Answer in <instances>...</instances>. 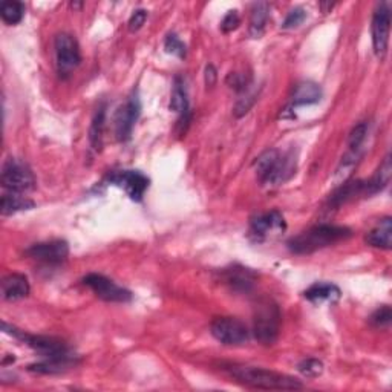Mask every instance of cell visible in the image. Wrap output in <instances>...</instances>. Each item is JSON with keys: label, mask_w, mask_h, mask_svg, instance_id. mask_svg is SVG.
Returning <instances> with one entry per match:
<instances>
[{"label": "cell", "mask_w": 392, "mask_h": 392, "mask_svg": "<svg viewBox=\"0 0 392 392\" xmlns=\"http://www.w3.org/2000/svg\"><path fill=\"white\" fill-rule=\"evenodd\" d=\"M226 371L239 383L256 389L298 391L304 388V383L291 376H287V374L259 367H250V365H228V367H226Z\"/></svg>", "instance_id": "cell-1"}, {"label": "cell", "mask_w": 392, "mask_h": 392, "mask_svg": "<svg viewBox=\"0 0 392 392\" xmlns=\"http://www.w3.org/2000/svg\"><path fill=\"white\" fill-rule=\"evenodd\" d=\"M351 235L353 231L348 227L320 224L291 238L287 245L290 252L294 255H311L317 250H322V248L341 243V240L348 239Z\"/></svg>", "instance_id": "cell-2"}, {"label": "cell", "mask_w": 392, "mask_h": 392, "mask_svg": "<svg viewBox=\"0 0 392 392\" xmlns=\"http://www.w3.org/2000/svg\"><path fill=\"white\" fill-rule=\"evenodd\" d=\"M255 167L262 184L279 185L296 173V158L291 152L281 154L279 150L270 149L256 158Z\"/></svg>", "instance_id": "cell-3"}, {"label": "cell", "mask_w": 392, "mask_h": 392, "mask_svg": "<svg viewBox=\"0 0 392 392\" xmlns=\"http://www.w3.org/2000/svg\"><path fill=\"white\" fill-rule=\"evenodd\" d=\"M281 310L271 300L257 304L253 319V336L259 343L270 346L279 337L281 331Z\"/></svg>", "instance_id": "cell-4"}, {"label": "cell", "mask_w": 392, "mask_h": 392, "mask_svg": "<svg viewBox=\"0 0 392 392\" xmlns=\"http://www.w3.org/2000/svg\"><path fill=\"white\" fill-rule=\"evenodd\" d=\"M4 331L6 334H11L19 341L25 342L26 345L32 348L35 353H39L42 357L44 359H59V357H74V354L71 353L69 346L60 341L57 337H48V336H35V334H28L22 331V329H17L13 325H8L6 322L2 324Z\"/></svg>", "instance_id": "cell-5"}, {"label": "cell", "mask_w": 392, "mask_h": 392, "mask_svg": "<svg viewBox=\"0 0 392 392\" xmlns=\"http://www.w3.org/2000/svg\"><path fill=\"white\" fill-rule=\"evenodd\" d=\"M2 185L8 192L23 193L35 189V176L31 169L16 158H10L2 167Z\"/></svg>", "instance_id": "cell-6"}, {"label": "cell", "mask_w": 392, "mask_h": 392, "mask_svg": "<svg viewBox=\"0 0 392 392\" xmlns=\"http://www.w3.org/2000/svg\"><path fill=\"white\" fill-rule=\"evenodd\" d=\"M210 333L218 342L227 346L244 345L250 338L247 325L236 317H216L210 325Z\"/></svg>", "instance_id": "cell-7"}, {"label": "cell", "mask_w": 392, "mask_h": 392, "mask_svg": "<svg viewBox=\"0 0 392 392\" xmlns=\"http://www.w3.org/2000/svg\"><path fill=\"white\" fill-rule=\"evenodd\" d=\"M140 114H141V102H140L138 92L132 91L128 102L117 111L114 118L115 135H117L118 141L124 142L130 140L133 126H135V123L138 121Z\"/></svg>", "instance_id": "cell-8"}, {"label": "cell", "mask_w": 392, "mask_h": 392, "mask_svg": "<svg viewBox=\"0 0 392 392\" xmlns=\"http://www.w3.org/2000/svg\"><path fill=\"white\" fill-rule=\"evenodd\" d=\"M83 283L91 288L98 298L106 302H118V304H126L132 300V293L126 288L120 287L112 279L106 278L103 274L91 273L83 278Z\"/></svg>", "instance_id": "cell-9"}, {"label": "cell", "mask_w": 392, "mask_h": 392, "mask_svg": "<svg viewBox=\"0 0 392 392\" xmlns=\"http://www.w3.org/2000/svg\"><path fill=\"white\" fill-rule=\"evenodd\" d=\"M56 47V56H57V66L60 74H69L71 71L75 69L80 61H82V54H80V47L75 37L61 32L56 37L54 42Z\"/></svg>", "instance_id": "cell-10"}, {"label": "cell", "mask_w": 392, "mask_h": 392, "mask_svg": "<svg viewBox=\"0 0 392 392\" xmlns=\"http://www.w3.org/2000/svg\"><path fill=\"white\" fill-rule=\"evenodd\" d=\"M389 30H391V10L388 4H380L377 10L374 11L372 17V47L374 52L379 57H383L388 51V43H389Z\"/></svg>", "instance_id": "cell-11"}, {"label": "cell", "mask_w": 392, "mask_h": 392, "mask_svg": "<svg viewBox=\"0 0 392 392\" xmlns=\"http://www.w3.org/2000/svg\"><path fill=\"white\" fill-rule=\"evenodd\" d=\"M287 228L285 219L278 210L257 215L250 222V236L255 240H265L271 236H278Z\"/></svg>", "instance_id": "cell-12"}, {"label": "cell", "mask_w": 392, "mask_h": 392, "mask_svg": "<svg viewBox=\"0 0 392 392\" xmlns=\"http://www.w3.org/2000/svg\"><path fill=\"white\" fill-rule=\"evenodd\" d=\"M109 183L123 187L133 201H141L149 189L150 180L140 171H120L109 175Z\"/></svg>", "instance_id": "cell-13"}, {"label": "cell", "mask_w": 392, "mask_h": 392, "mask_svg": "<svg viewBox=\"0 0 392 392\" xmlns=\"http://www.w3.org/2000/svg\"><path fill=\"white\" fill-rule=\"evenodd\" d=\"M25 253L26 256L32 257V259L44 264H61L68 259L69 245L66 240L54 239L48 240V243L34 244Z\"/></svg>", "instance_id": "cell-14"}, {"label": "cell", "mask_w": 392, "mask_h": 392, "mask_svg": "<svg viewBox=\"0 0 392 392\" xmlns=\"http://www.w3.org/2000/svg\"><path fill=\"white\" fill-rule=\"evenodd\" d=\"M171 111H175L178 115H180L178 129H180V133L183 135L190 123V104H189V97H187L185 83L181 77H175L172 98H171Z\"/></svg>", "instance_id": "cell-15"}, {"label": "cell", "mask_w": 392, "mask_h": 392, "mask_svg": "<svg viewBox=\"0 0 392 392\" xmlns=\"http://www.w3.org/2000/svg\"><path fill=\"white\" fill-rule=\"evenodd\" d=\"M31 287L28 278L20 273H13L8 274L2 279V298L5 300H19L23 299L30 294Z\"/></svg>", "instance_id": "cell-16"}, {"label": "cell", "mask_w": 392, "mask_h": 392, "mask_svg": "<svg viewBox=\"0 0 392 392\" xmlns=\"http://www.w3.org/2000/svg\"><path fill=\"white\" fill-rule=\"evenodd\" d=\"M304 298L310 302H314V304L324 300L333 304V302H337L342 298V291L331 282H316L304 291Z\"/></svg>", "instance_id": "cell-17"}, {"label": "cell", "mask_w": 392, "mask_h": 392, "mask_svg": "<svg viewBox=\"0 0 392 392\" xmlns=\"http://www.w3.org/2000/svg\"><path fill=\"white\" fill-rule=\"evenodd\" d=\"M367 243L371 247L391 250L392 245V219L389 216L383 218L379 224L367 235Z\"/></svg>", "instance_id": "cell-18"}, {"label": "cell", "mask_w": 392, "mask_h": 392, "mask_svg": "<svg viewBox=\"0 0 392 392\" xmlns=\"http://www.w3.org/2000/svg\"><path fill=\"white\" fill-rule=\"evenodd\" d=\"M322 98V87L313 82H302L293 92V106H308L316 104Z\"/></svg>", "instance_id": "cell-19"}, {"label": "cell", "mask_w": 392, "mask_h": 392, "mask_svg": "<svg viewBox=\"0 0 392 392\" xmlns=\"http://www.w3.org/2000/svg\"><path fill=\"white\" fill-rule=\"evenodd\" d=\"M35 207V202L30 198H26L22 193L10 192L5 193L2 196V202H0V212H2L4 216L14 215V213H19L23 210H31Z\"/></svg>", "instance_id": "cell-20"}, {"label": "cell", "mask_w": 392, "mask_h": 392, "mask_svg": "<svg viewBox=\"0 0 392 392\" xmlns=\"http://www.w3.org/2000/svg\"><path fill=\"white\" fill-rule=\"evenodd\" d=\"M256 281V274L244 267H233L226 271V282L238 291L252 290Z\"/></svg>", "instance_id": "cell-21"}, {"label": "cell", "mask_w": 392, "mask_h": 392, "mask_svg": "<svg viewBox=\"0 0 392 392\" xmlns=\"http://www.w3.org/2000/svg\"><path fill=\"white\" fill-rule=\"evenodd\" d=\"M75 355L74 357H59V359H44L43 362L30 365V371L31 372H37V374H59V372H65L68 369H71L73 367H75Z\"/></svg>", "instance_id": "cell-22"}, {"label": "cell", "mask_w": 392, "mask_h": 392, "mask_svg": "<svg viewBox=\"0 0 392 392\" xmlns=\"http://www.w3.org/2000/svg\"><path fill=\"white\" fill-rule=\"evenodd\" d=\"M270 16V5L267 2H257L252 8L250 14V35L253 39H261L265 32L267 22Z\"/></svg>", "instance_id": "cell-23"}, {"label": "cell", "mask_w": 392, "mask_h": 392, "mask_svg": "<svg viewBox=\"0 0 392 392\" xmlns=\"http://www.w3.org/2000/svg\"><path fill=\"white\" fill-rule=\"evenodd\" d=\"M392 175V166H391V157L386 155L380 167L377 169V172L374 173L369 181H367V195H376L381 192L391 181Z\"/></svg>", "instance_id": "cell-24"}, {"label": "cell", "mask_w": 392, "mask_h": 392, "mask_svg": "<svg viewBox=\"0 0 392 392\" xmlns=\"http://www.w3.org/2000/svg\"><path fill=\"white\" fill-rule=\"evenodd\" d=\"M359 195H367V181H353V183H345L341 189L336 190V193L329 200V204L334 207L342 206L346 201L353 200L354 196Z\"/></svg>", "instance_id": "cell-25"}, {"label": "cell", "mask_w": 392, "mask_h": 392, "mask_svg": "<svg viewBox=\"0 0 392 392\" xmlns=\"http://www.w3.org/2000/svg\"><path fill=\"white\" fill-rule=\"evenodd\" d=\"M0 16L6 25L20 23L25 16V5L17 0H5L0 5Z\"/></svg>", "instance_id": "cell-26"}, {"label": "cell", "mask_w": 392, "mask_h": 392, "mask_svg": "<svg viewBox=\"0 0 392 392\" xmlns=\"http://www.w3.org/2000/svg\"><path fill=\"white\" fill-rule=\"evenodd\" d=\"M104 123H106V104H102L100 108L97 109L92 118L91 129H89V140H91V145L94 149H100L102 146Z\"/></svg>", "instance_id": "cell-27"}, {"label": "cell", "mask_w": 392, "mask_h": 392, "mask_svg": "<svg viewBox=\"0 0 392 392\" xmlns=\"http://www.w3.org/2000/svg\"><path fill=\"white\" fill-rule=\"evenodd\" d=\"M256 100H257V91H256V89H252L250 86H248L244 91V95L236 102L235 111H233L236 117L239 118V117H243V115H245L248 111L253 108V104L256 103Z\"/></svg>", "instance_id": "cell-28"}, {"label": "cell", "mask_w": 392, "mask_h": 392, "mask_svg": "<svg viewBox=\"0 0 392 392\" xmlns=\"http://www.w3.org/2000/svg\"><path fill=\"white\" fill-rule=\"evenodd\" d=\"M298 371L307 379L319 377L324 372V363L317 359H305L298 365Z\"/></svg>", "instance_id": "cell-29"}, {"label": "cell", "mask_w": 392, "mask_h": 392, "mask_svg": "<svg viewBox=\"0 0 392 392\" xmlns=\"http://www.w3.org/2000/svg\"><path fill=\"white\" fill-rule=\"evenodd\" d=\"M164 49L169 54H173L180 59H184L187 54V48L185 44L181 42V39L178 37L175 32L167 34V37L164 40Z\"/></svg>", "instance_id": "cell-30"}, {"label": "cell", "mask_w": 392, "mask_h": 392, "mask_svg": "<svg viewBox=\"0 0 392 392\" xmlns=\"http://www.w3.org/2000/svg\"><path fill=\"white\" fill-rule=\"evenodd\" d=\"M305 19H307V11L302 6H298V8H294V10H291L288 13V16L285 17V20L282 23V28L283 30L298 28V26H300L302 23L305 22Z\"/></svg>", "instance_id": "cell-31"}, {"label": "cell", "mask_w": 392, "mask_h": 392, "mask_svg": "<svg viewBox=\"0 0 392 392\" xmlns=\"http://www.w3.org/2000/svg\"><path fill=\"white\" fill-rule=\"evenodd\" d=\"M391 319H392V311L388 305L379 308L376 313L371 316V324L377 328H386L391 325Z\"/></svg>", "instance_id": "cell-32"}, {"label": "cell", "mask_w": 392, "mask_h": 392, "mask_svg": "<svg viewBox=\"0 0 392 392\" xmlns=\"http://www.w3.org/2000/svg\"><path fill=\"white\" fill-rule=\"evenodd\" d=\"M239 23H240V19H239L238 11H228L221 22V30H222V32H231L238 28Z\"/></svg>", "instance_id": "cell-33"}, {"label": "cell", "mask_w": 392, "mask_h": 392, "mask_svg": "<svg viewBox=\"0 0 392 392\" xmlns=\"http://www.w3.org/2000/svg\"><path fill=\"white\" fill-rule=\"evenodd\" d=\"M146 20H147V11L146 10L133 11V14L130 16V19H129V31L135 32V31L141 30L142 25L146 23Z\"/></svg>", "instance_id": "cell-34"}, {"label": "cell", "mask_w": 392, "mask_h": 392, "mask_svg": "<svg viewBox=\"0 0 392 392\" xmlns=\"http://www.w3.org/2000/svg\"><path fill=\"white\" fill-rule=\"evenodd\" d=\"M216 78H218V74H216V69L213 65H209L206 68V83L207 86H213L216 83Z\"/></svg>", "instance_id": "cell-35"}]
</instances>
